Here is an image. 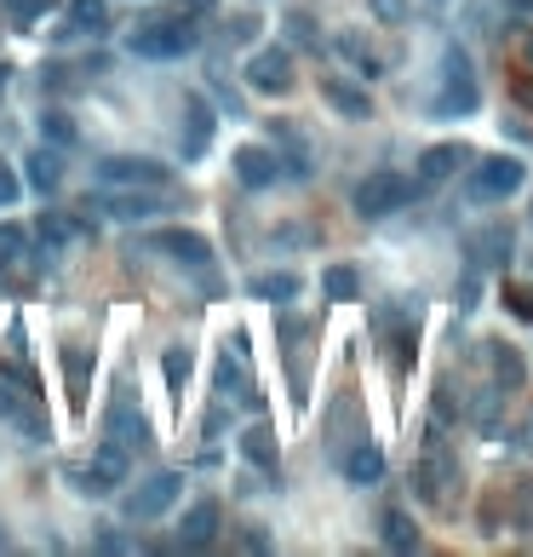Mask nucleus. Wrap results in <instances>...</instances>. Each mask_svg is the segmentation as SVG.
<instances>
[{
    "mask_svg": "<svg viewBox=\"0 0 533 557\" xmlns=\"http://www.w3.org/2000/svg\"><path fill=\"white\" fill-rule=\"evenodd\" d=\"M7 81H12V64H0V92H7Z\"/></svg>",
    "mask_w": 533,
    "mask_h": 557,
    "instance_id": "obj_38",
    "label": "nucleus"
},
{
    "mask_svg": "<svg viewBox=\"0 0 533 557\" xmlns=\"http://www.w3.org/2000/svg\"><path fill=\"white\" fill-rule=\"evenodd\" d=\"M321 98L344 115V122H367V115H373V98L351 81H339V75H321Z\"/></svg>",
    "mask_w": 533,
    "mask_h": 557,
    "instance_id": "obj_17",
    "label": "nucleus"
},
{
    "mask_svg": "<svg viewBox=\"0 0 533 557\" xmlns=\"http://www.w3.org/2000/svg\"><path fill=\"white\" fill-rule=\"evenodd\" d=\"M367 12H373L379 24H391V29L407 24V0H367Z\"/></svg>",
    "mask_w": 533,
    "mask_h": 557,
    "instance_id": "obj_32",
    "label": "nucleus"
},
{
    "mask_svg": "<svg viewBox=\"0 0 533 557\" xmlns=\"http://www.w3.org/2000/svg\"><path fill=\"white\" fill-rule=\"evenodd\" d=\"M150 248H155V253H167V258H178V265H190V270H207V265H213L207 236H195V230H155V236H150Z\"/></svg>",
    "mask_w": 533,
    "mask_h": 557,
    "instance_id": "obj_12",
    "label": "nucleus"
},
{
    "mask_svg": "<svg viewBox=\"0 0 533 557\" xmlns=\"http://www.w3.org/2000/svg\"><path fill=\"white\" fill-rule=\"evenodd\" d=\"M218 501H195L190 511H183V523H178V546H190V552H207L218 541Z\"/></svg>",
    "mask_w": 533,
    "mask_h": 557,
    "instance_id": "obj_13",
    "label": "nucleus"
},
{
    "mask_svg": "<svg viewBox=\"0 0 533 557\" xmlns=\"http://www.w3.org/2000/svg\"><path fill=\"white\" fill-rule=\"evenodd\" d=\"M414 202V185H407L402 173H367L356 185V213L361 218H391Z\"/></svg>",
    "mask_w": 533,
    "mask_h": 557,
    "instance_id": "obj_5",
    "label": "nucleus"
},
{
    "mask_svg": "<svg viewBox=\"0 0 533 557\" xmlns=\"http://www.w3.org/2000/svg\"><path fill=\"white\" fill-rule=\"evenodd\" d=\"M236 178H241L248 190L276 185V178H281V155H270L264 144H241V150H236Z\"/></svg>",
    "mask_w": 533,
    "mask_h": 557,
    "instance_id": "obj_14",
    "label": "nucleus"
},
{
    "mask_svg": "<svg viewBox=\"0 0 533 557\" xmlns=\"http://www.w3.org/2000/svg\"><path fill=\"white\" fill-rule=\"evenodd\" d=\"M248 293L264 300V305H287V300H299V293H304V282L293 270H258V276H248Z\"/></svg>",
    "mask_w": 533,
    "mask_h": 557,
    "instance_id": "obj_18",
    "label": "nucleus"
},
{
    "mask_svg": "<svg viewBox=\"0 0 533 557\" xmlns=\"http://www.w3.org/2000/svg\"><path fill=\"white\" fill-rule=\"evenodd\" d=\"M321 293H327V300H356V293H361V276L351 270V265H327L321 270Z\"/></svg>",
    "mask_w": 533,
    "mask_h": 557,
    "instance_id": "obj_28",
    "label": "nucleus"
},
{
    "mask_svg": "<svg viewBox=\"0 0 533 557\" xmlns=\"http://www.w3.org/2000/svg\"><path fill=\"white\" fill-rule=\"evenodd\" d=\"M178 7H195V12H213V0H178Z\"/></svg>",
    "mask_w": 533,
    "mask_h": 557,
    "instance_id": "obj_37",
    "label": "nucleus"
},
{
    "mask_svg": "<svg viewBox=\"0 0 533 557\" xmlns=\"http://www.w3.org/2000/svg\"><path fill=\"white\" fill-rule=\"evenodd\" d=\"M52 7H58V0H0V12H7L17 29H24V24H35V17H47Z\"/></svg>",
    "mask_w": 533,
    "mask_h": 557,
    "instance_id": "obj_30",
    "label": "nucleus"
},
{
    "mask_svg": "<svg viewBox=\"0 0 533 557\" xmlns=\"http://www.w3.org/2000/svg\"><path fill=\"white\" fill-rule=\"evenodd\" d=\"M379 477H384V454H379V443H356L351 454H344V483L373 489Z\"/></svg>",
    "mask_w": 533,
    "mask_h": 557,
    "instance_id": "obj_20",
    "label": "nucleus"
},
{
    "mask_svg": "<svg viewBox=\"0 0 533 557\" xmlns=\"http://www.w3.org/2000/svg\"><path fill=\"white\" fill-rule=\"evenodd\" d=\"M510 7H517V12H533V0H510Z\"/></svg>",
    "mask_w": 533,
    "mask_h": 557,
    "instance_id": "obj_39",
    "label": "nucleus"
},
{
    "mask_svg": "<svg viewBox=\"0 0 533 557\" xmlns=\"http://www.w3.org/2000/svg\"><path fill=\"white\" fill-rule=\"evenodd\" d=\"M379 541L391 546V552H419L414 517H407V511H384V517H379Z\"/></svg>",
    "mask_w": 533,
    "mask_h": 557,
    "instance_id": "obj_25",
    "label": "nucleus"
},
{
    "mask_svg": "<svg viewBox=\"0 0 533 557\" xmlns=\"http://www.w3.org/2000/svg\"><path fill=\"white\" fill-rule=\"evenodd\" d=\"M190 138H183V162H195V155H207V144H213V110L201 104V98H190Z\"/></svg>",
    "mask_w": 533,
    "mask_h": 557,
    "instance_id": "obj_24",
    "label": "nucleus"
},
{
    "mask_svg": "<svg viewBox=\"0 0 533 557\" xmlns=\"http://www.w3.org/2000/svg\"><path fill=\"white\" fill-rule=\"evenodd\" d=\"M104 431H110V443H120L127 454H132V448H150V426H143V414H132L127 396H115V408H110Z\"/></svg>",
    "mask_w": 533,
    "mask_h": 557,
    "instance_id": "obj_15",
    "label": "nucleus"
},
{
    "mask_svg": "<svg viewBox=\"0 0 533 557\" xmlns=\"http://www.w3.org/2000/svg\"><path fill=\"white\" fill-rule=\"evenodd\" d=\"M17 195H24V178H17V173H12L7 162H0V207H12Z\"/></svg>",
    "mask_w": 533,
    "mask_h": 557,
    "instance_id": "obj_34",
    "label": "nucleus"
},
{
    "mask_svg": "<svg viewBox=\"0 0 533 557\" xmlns=\"http://www.w3.org/2000/svg\"><path fill=\"white\" fill-rule=\"evenodd\" d=\"M241 460H248L253 471H264V477H276V471H281L276 431H270V426H248V431H241Z\"/></svg>",
    "mask_w": 533,
    "mask_h": 557,
    "instance_id": "obj_16",
    "label": "nucleus"
},
{
    "mask_svg": "<svg viewBox=\"0 0 533 557\" xmlns=\"http://www.w3.org/2000/svg\"><path fill=\"white\" fill-rule=\"evenodd\" d=\"M98 190H167V162H150V155H104L92 167Z\"/></svg>",
    "mask_w": 533,
    "mask_h": 557,
    "instance_id": "obj_3",
    "label": "nucleus"
},
{
    "mask_svg": "<svg viewBox=\"0 0 533 557\" xmlns=\"http://www.w3.org/2000/svg\"><path fill=\"white\" fill-rule=\"evenodd\" d=\"M29 258V230L24 225H0V282Z\"/></svg>",
    "mask_w": 533,
    "mask_h": 557,
    "instance_id": "obj_26",
    "label": "nucleus"
},
{
    "mask_svg": "<svg viewBox=\"0 0 533 557\" xmlns=\"http://www.w3.org/2000/svg\"><path fill=\"white\" fill-rule=\"evenodd\" d=\"M465 248H470V265H499V258H510V230H505V225L477 230Z\"/></svg>",
    "mask_w": 533,
    "mask_h": 557,
    "instance_id": "obj_23",
    "label": "nucleus"
},
{
    "mask_svg": "<svg viewBox=\"0 0 533 557\" xmlns=\"http://www.w3.org/2000/svg\"><path fill=\"white\" fill-rule=\"evenodd\" d=\"M64 12H69L64 29H75V35H104L110 29V7H104V0H64Z\"/></svg>",
    "mask_w": 533,
    "mask_h": 557,
    "instance_id": "obj_22",
    "label": "nucleus"
},
{
    "mask_svg": "<svg viewBox=\"0 0 533 557\" xmlns=\"http://www.w3.org/2000/svg\"><path fill=\"white\" fill-rule=\"evenodd\" d=\"M87 230L80 218H64V213H40V242H47V253H64L75 236Z\"/></svg>",
    "mask_w": 533,
    "mask_h": 557,
    "instance_id": "obj_27",
    "label": "nucleus"
},
{
    "mask_svg": "<svg viewBox=\"0 0 533 557\" xmlns=\"http://www.w3.org/2000/svg\"><path fill=\"white\" fill-rule=\"evenodd\" d=\"M447 483H454V460H447V448L430 436L424 460H419V471H414V489H419L424 506H447Z\"/></svg>",
    "mask_w": 533,
    "mask_h": 557,
    "instance_id": "obj_8",
    "label": "nucleus"
},
{
    "mask_svg": "<svg viewBox=\"0 0 533 557\" xmlns=\"http://www.w3.org/2000/svg\"><path fill=\"white\" fill-rule=\"evenodd\" d=\"M40 138H47V144H58V150H69L80 132H75V122H69L64 110H47V115H40Z\"/></svg>",
    "mask_w": 533,
    "mask_h": 557,
    "instance_id": "obj_29",
    "label": "nucleus"
},
{
    "mask_svg": "<svg viewBox=\"0 0 533 557\" xmlns=\"http://www.w3.org/2000/svg\"><path fill=\"white\" fill-rule=\"evenodd\" d=\"M120 483H127V448H120V443H104V448L92 454V466L80 471L75 489H87V494H115Z\"/></svg>",
    "mask_w": 533,
    "mask_h": 557,
    "instance_id": "obj_9",
    "label": "nucleus"
},
{
    "mask_svg": "<svg viewBox=\"0 0 533 557\" xmlns=\"http://www.w3.org/2000/svg\"><path fill=\"white\" fill-rule=\"evenodd\" d=\"M459 162H470L465 144H430V150L419 155V185H442V178H454Z\"/></svg>",
    "mask_w": 533,
    "mask_h": 557,
    "instance_id": "obj_19",
    "label": "nucleus"
},
{
    "mask_svg": "<svg viewBox=\"0 0 533 557\" xmlns=\"http://www.w3.org/2000/svg\"><path fill=\"white\" fill-rule=\"evenodd\" d=\"M487 356H494V374H499L505 385H522V356H517V351H510V345H494Z\"/></svg>",
    "mask_w": 533,
    "mask_h": 557,
    "instance_id": "obj_31",
    "label": "nucleus"
},
{
    "mask_svg": "<svg viewBox=\"0 0 533 557\" xmlns=\"http://www.w3.org/2000/svg\"><path fill=\"white\" fill-rule=\"evenodd\" d=\"M522 64L533 69V35H522Z\"/></svg>",
    "mask_w": 533,
    "mask_h": 557,
    "instance_id": "obj_36",
    "label": "nucleus"
},
{
    "mask_svg": "<svg viewBox=\"0 0 533 557\" xmlns=\"http://www.w3.org/2000/svg\"><path fill=\"white\" fill-rule=\"evenodd\" d=\"M167 380H190V351H167Z\"/></svg>",
    "mask_w": 533,
    "mask_h": 557,
    "instance_id": "obj_35",
    "label": "nucleus"
},
{
    "mask_svg": "<svg viewBox=\"0 0 533 557\" xmlns=\"http://www.w3.org/2000/svg\"><path fill=\"white\" fill-rule=\"evenodd\" d=\"M430 7H442V0H430Z\"/></svg>",
    "mask_w": 533,
    "mask_h": 557,
    "instance_id": "obj_40",
    "label": "nucleus"
},
{
    "mask_svg": "<svg viewBox=\"0 0 533 557\" xmlns=\"http://www.w3.org/2000/svg\"><path fill=\"white\" fill-rule=\"evenodd\" d=\"M24 178L35 190H58V185H64V155H58V144H40L35 155H24Z\"/></svg>",
    "mask_w": 533,
    "mask_h": 557,
    "instance_id": "obj_21",
    "label": "nucleus"
},
{
    "mask_svg": "<svg viewBox=\"0 0 533 557\" xmlns=\"http://www.w3.org/2000/svg\"><path fill=\"white\" fill-rule=\"evenodd\" d=\"M0 420H7V426H17V431L29 436V443H47V436H52V426H47V414H40V408L29 403L24 391H12L7 380H0Z\"/></svg>",
    "mask_w": 533,
    "mask_h": 557,
    "instance_id": "obj_10",
    "label": "nucleus"
},
{
    "mask_svg": "<svg viewBox=\"0 0 533 557\" xmlns=\"http://www.w3.org/2000/svg\"><path fill=\"white\" fill-rule=\"evenodd\" d=\"M178 494H183V477H178V471H155L150 483H138L127 501H120V511H127L132 523H155L161 511H173Z\"/></svg>",
    "mask_w": 533,
    "mask_h": 557,
    "instance_id": "obj_6",
    "label": "nucleus"
},
{
    "mask_svg": "<svg viewBox=\"0 0 533 557\" xmlns=\"http://www.w3.org/2000/svg\"><path fill=\"white\" fill-rule=\"evenodd\" d=\"M195 41H201V29H195V17H150V24H138L132 29V52L138 58H161V64H167V58H183V52H195Z\"/></svg>",
    "mask_w": 533,
    "mask_h": 557,
    "instance_id": "obj_2",
    "label": "nucleus"
},
{
    "mask_svg": "<svg viewBox=\"0 0 533 557\" xmlns=\"http://www.w3.org/2000/svg\"><path fill=\"white\" fill-rule=\"evenodd\" d=\"M248 87L253 92H293V47H281V41H270V47H258L253 58H248Z\"/></svg>",
    "mask_w": 533,
    "mask_h": 557,
    "instance_id": "obj_7",
    "label": "nucleus"
},
{
    "mask_svg": "<svg viewBox=\"0 0 533 557\" xmlns=\"http://www.w3.org/2000/svg\"><path fill=\"white\" fill-rule=\"evenodd\" d=\"M287 35H293L299 47H321V35H316V24H310L304 12H293V17H287Z\"/></svg>",
    "mask_w": 533,
    "mask_h": 557,
    "instance_id": "obj_33",
    "label": "nucleus"
},
{
    "mask_svg": "<svg viewBox=\"0 0 533 557\" xmlns=\"http://www.w3.org/2000/svg\"><path fill=\"white\" fill-rule=\"evenodd\" d=\"M477 110H482L477 69H470L465 47H447L442 52V92L430 98V115H436V122H454V115H477Z\"/></svg>",
    "mask_w": 533,
    "mask_h": 557,
    "instance_id": "obj_1",
    "label": "nucleus"
},
{
    "mask_svg": "<svg viewBox=\"0 0 533 557\" xmlns=\"http://www.w3.org/2000/svg\"><path fill=\"white\" fill-rule=\"evenodd\" d=\"M98 207H104L110 218H120V225H132V218L167 213V195H161V190H104V195H98Z\"/></svg>",
    "mask_w": 533,
    "mask_h": 557,
    "instance_id": "obj_11",
    "label": "nucleus"
},
{
    "mask_svg": "<svg viewBox=\"0 0 533 557\" xmlns=\"http://www.w3.org/2000/svg\"><path fill=\"white\" fill-rule=\"evenodd\" d=\"M528 185V162H517V155H487V162H477V173L465 178V195L470 202H505V195H517Z\"/></svg>",
    "mask_w": 533,
    "mask_h": 557,
    "instance_id": "obj_4",
    "label": "nucleus"
}]
</instances>
